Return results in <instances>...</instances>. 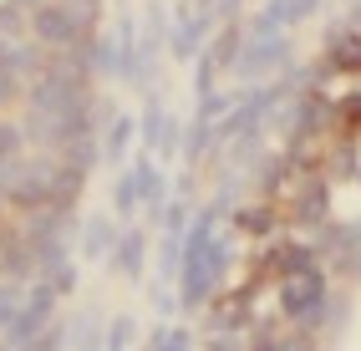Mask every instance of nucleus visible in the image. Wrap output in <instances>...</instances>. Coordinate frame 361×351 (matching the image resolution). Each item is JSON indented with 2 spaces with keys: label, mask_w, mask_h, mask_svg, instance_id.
<instances>
[{
  "label": "nucleus",
  "mask_w": 361,
  "mask_h": 351,
  "mask_svg": "<svg viewBox=\"0 0 361 351\" xmlns=\"http://www.w3.org/2000/svg\"><path fill=\"white\" fill-rule=\"evenodd\" d=\"M77 26L71 0H0V245L51 178V97Z\"/></svg>",
  "instance_id": "obj_1"
}]
</instances>
